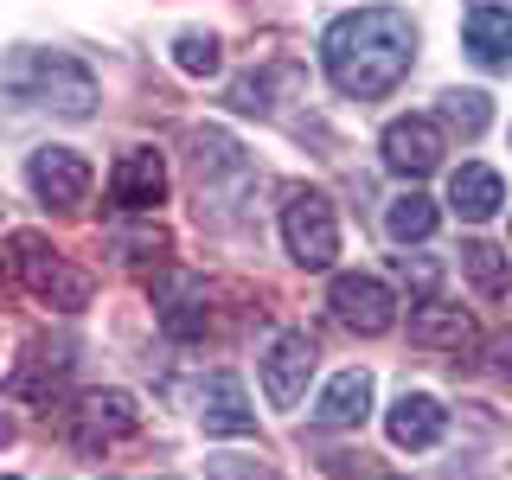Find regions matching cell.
<instances>
[{
	"mask_svg": "<svg viewBox=\"0 0 512 480\" xmlns=\"http://www.w3.org/2000/svg\"><path fill=\"white\" fill-rule=\"evenodd\" d=\"M410 58H416V26L397 7H352L320 32V64H327L333 90L359 96V103L404 84Z\"/></svg>",
	"mask_w": 512,
	"mask_h": 480,
	"instance_id": "obj_1",
	"label": "cell"
},
{
	"mask_svg": "<svg viewBox=\"0 0 512 480\" xmlns=\"http://www.w3.org/2000/svg\"><path fill=\"white\" fill-rule=\"evenodd\" d=\"M7 263H13V276H20L45 308H64V314L90 308V276L71 263V256H58L39 231H13L7 237Z\"/></svg>",
	"mask_w": 512,
	"mask_h": 480,
	"instance_id": "obj_2",
	"label": "cell"
},
{
	"mask_svg": "<svg viewBox=\"0 0 512 480\" xmlns=\"http://www.w3.org/2000/svg\"><path fill=\"white\" fill-rule=\"evenodd\" d=\"M282 244L301 269H327L340 256V218H333V199L314 186H295L282 199Z\"/></svg>",
	"mask_w": 512,
	"mask_h": 480,
	"instance_id": "obj_3",
	"label": "cell"
},
{
	"mask_svg": "<svg viewBox=\"0 0 512 480\" xmlns=\"http://www.w3.org/2000/svg\"><path fill=\"white\" fill-rule=\"evenodd\" d=\"M20 90L39 109H58V116H90L96 109V77L64 52H32L20 71Z\"/></svg>",
	"mask_w": 512,
	"mask_h": 480,
	"instance_id": "obj_4",
	"label": "cell"
},
{
	"mask_svg": "<svg viewBox=\"0 0 512 480\" xmlns=\"http://www.w3.org/2000/svg\"><path fill=\"white\" fill-rule=\"evenodd\" d=\"M64 429H71V442L84 455H103V448H116L141 429V410L128 391H90L77 397V410H64Z\"/></svg>",
	"mask_w": 512,
	"mask_h": 480,
	"instance_id": "obj_5",
	"label": "cell"
},
{
	"mask_svg": "<svg viewBox=\"0 0 512 480\" xmlns=\"http://www.w3.org/2000/svg\"><path fill=\"white\" fill-rule=\"evenodd\" d=\"M327 308H333V320H340V327L365 333V340H378V333L397 327V295H391L378 276H365V269H346V276H333Z\"/></svg>",
	"mask_w": 512,
	"mask_h": 480,
	"instance_id": "obj_6",
	"label": "cell"
},
{
	"mask_svg": "<svg viewBox=\"0 0 512 480\" xmlns=\"http://www.w3.org/2000/svg\"><path fill=\"white\" fill-rule=\"evenodd\" d=\"M378 154H384V167L404 173V180H429V173L442 167V154H448L442 122L436 116H397L391 128H384Z\"/></svg>",
	"mask_w": 512,
	"mask_h": 480,
	"instance_id": "obj_7",
	"label": "cell"
},
{
	"mask_svg": "<svg viewBox=\"0 0 512 480\" xmlns=\"http://www.w3.org/2000/svg\"><path fill=\"white\" fill-rule=\"evenodd\" d=\"M314 365H320V352H314L308 333H276L269 352H263V391H269V404H276V410H295L301 397H308Z\"/></svg>",
	"mask_w": 512,
	"mask_h": 480,
	"instance_id": "obj_8",
	"label": "cell"
},
{
	"mask_svg": "<svg viewBox=\"0 0 512 480\" xmlns=\"http://www.w3.org/2000/svg\"><path fill=\"white\" fill-rule=\"evenodd\" d=\"M26 186L39 205H77L90 192V160L77 148H39L26 160Z\"/></svg>",
	"mask_w": 512,
	"mask_h": 480,
	"instance_id": "obj_9",
	"label": "cell"
},
{
	"mask_svg": "<svg viewBox=\"0 0 512 480\" xmlns=\"http://www.w3.org/2000/svg\"><path fill=\"white\" fill-rule=\"evenodd\" d=\"M109 199H116V212H154V205L167 199V160H160L154 148H128L116 160Z\"/></svg>",
	"mask_w": 512,
	"mask_h": 480,
	"instance_id": "obj_10",
	"label": "cell"
},
{
	"mask_svg": "<svg viewBox=\"0 0 512 480\" xmlns=\"http://www.w3.org/2000/svg\"><path fill=\"white\" fill-rule=\"evenodd\" d=\"M199 423L205 436H256V410L231 372H212L199 384Z\"/></svg>",
	"mask_w": 512,
	"mask_h": 480,
	"instance_id": "obj_11",
	"label": "cell"
},
{
	"mask_svg": "<svg viewBox=\"0 0 512 480\" xmlns=\"http://www.w3.org/2000/svg\"><path fill=\"white\" fill-rule=\"evenodd\" d=\"M461 39H468L474 64H487V71H506V58H512V7H500V0H480V7H468V20H461Z\"/></svg>",
	"mask_w": 512,
	"mask_h": 480,
	"instance_id": "obj_12",
	"label": "cell"
},
{
	"mask_svg": "<svg viewBox=\"0 0 512 480\" xmlns=\"http://www.w3.org/2000/svg\"><path fill=\"white\" fill-rule=\"evenodd\" d=\"M384 429H391L397 448H436L442 429H448V410H442L429 391H404V397L391 404V416H384Z\"/></svg>",
	"mask_w": 512,
	"mask_h": 480,
	"instance_id": "obj_13",
	"label": "cell"
},
{
	"mask_svg": "<svg viewBox=\"0 0 512 480\" xmlns=\"http://www.w3.org/2000/svg\"><path fill=\"white\" fill-rule=\"evenodd\" d=\"M448 205H455V212L468 218V224L500 218V205H506L500 173H493V167H480V160H461V167H455V180H448Z\"/></svg>",
	"mask_w": 512,
	"mask_h": 480,
	"instance_id": "obj_14",
	"label": "cell"
},
{
	"mask_svg": "<svg viewBox=\"0 0 512 480\" xmlns=\"http://www.w3.org/2000/svg\"><path fill=\"white\" fill-rule=\"evenodd\" d=\"M410 340L416 346H442V352H461V346H474L480 340V327H474V314H461V308H448V301H416V314H410Z\"/></svg>",
	"mask_w": 512,
	"mask_h": 480,
	"instance_id": "obj_15",
	"label": "cell"
},
{
	"mask_svg": "<svg viewBox=\"0 0 512 480\" xmlns=\"http://www.w3.org/2000/svg\"><path fill=\"white\" fill-rule=\"evenodd\" d=\"M365 410H372V372L346 365V372L333 378L327 391H320L314 423H327V429H352V423H365Z\"/></svg>",
	"mask_w": 512,
	"mask_h": 480,
	"instance_id": "obj_16",
	"label": "cell"
},
{
	"mask_svg": "<svg viewBox=\"0 0 512 480\" xmlns=\"http://www.w3.org/2000/svg\"><path fill=\"white\" fill-rule=\"evenodd\" d=\"M160 327H167L173 340H199V333L212 327L205 288L199 282H167V295H160Z\"/></svg>",
	"mask_w": 512,
	"mask_h": 480,
	"instance_id": "obj_17",
	"label": "cell"
},
{
	"mask_svg": "<svg viewBox=\"0 0 512 480\" xmlns=\"http://www.w3.org/2000/svg\"><path fill=\"white\" fill-rule=\"evenodd\" d=\"M436 199H429V192H404V199H391L384 205V231L397 237V244H423L429 231H436Z\"/></svg>",
	"mask_w": 512,
	"mask_h": 480,
	"instance_id": "obj_18",
	"label": "cell"
},
{
	"mask_svg": "<svg viewBox=\"0 0 512 480\" xmlns=\"http://www.w3.org/2000/svg\"><path fill=\"white\" fill-rule=\"evenodd\" d=\"M461 269H468V282H474L487 301H506V250H500V244H487V237L461 244Z\"/></svg>",
	"mask_w": 512,
	"mask_h": 480,
	"instance_id": "obj_19",
	"label": "cell"
},
{
	"mask_svg": "<svg viewBox=\"0 0 512 480\" xmlns=\"http://www.w3.org/2000/svg\"><path fill=\"white\" fill-rule=\"evenodd\" d=\"M442 122L448 128H461V135H487V122H493V96L487 90H448L442 96Z\"/></svg>",
	"mask_w": 512,
	"mask_h": 480,
	"instance_id": "obj_20",
	"label": "cell"
},
{
	"mask_svg": "<svg viewBox=\"0 0 512 480\" xmlns=\"http://www.w3.org/2000/svg\"><path fill=\"white\" fill-rule=\"evenodd\" d=\"M173 64H180L186 77H218L224 52H218L212 32H180V39H173Z\"/></svg>",
	"mask_w": 512,
	"mask_h": 480,
	"instance_id": "obj_21",
	"label": "cell"
},
{
	"mask_svg": "<svg viewBox=\"0 0 512 480\" xmlns=\"http://www.w3.org/2000/svg\"><path fill=\"white\" fill-rule=\"evenodd\" d=\"M205 480H276V474L250 455H205Z\"/></svg>",
	"mask_w": 512,
	"mask_h": 480,
	"instance_id": "obj_22",
	"label": "cell"
},
{
	"mask_svg": "<svg viewBox=\"0 0 512 480\" xmlns=\"http://www.w3.org/2000/svg\"><path fill=\"white\" fill-rule=\"evenodd\" d=\"M397 276H404V282L416 288V301H429V295H436V263H423V256H404V263H397Z\"/></svg>",
	"mask_w": 512,
	"mask_h": 480,
	"instance_id": "obj_23",
	"label": "cell"
},
{
	"mask_svg": "<svg viewBox=\"0 0 512 480\" xmlns=\"http://www.w3.org/2000/svg\"><path fill=\"white\" fill-rule=\"evenodd\" d=\"M13 442V423H7V416H0V448H7Z\"/></svg>",
	"mask_w": 512,
	"mask_h": 480,
	"instance_id": "obj_24",
	"label": "cell"
},
{
	"mask_svg": "<svg viewBox=\"0 0 512 480\" xmlns=\"http://www.w3.org/2000/svg\"><path fill=\"white\" fill-rule=\"evenodd\" d=\"M0 480H20V474H0Z\"/></svg>",
	"mask_w": 512,
	"mask_h": 480,
	"instance_id": "obj_25",
	"label": "cell"
}]
</instances>
